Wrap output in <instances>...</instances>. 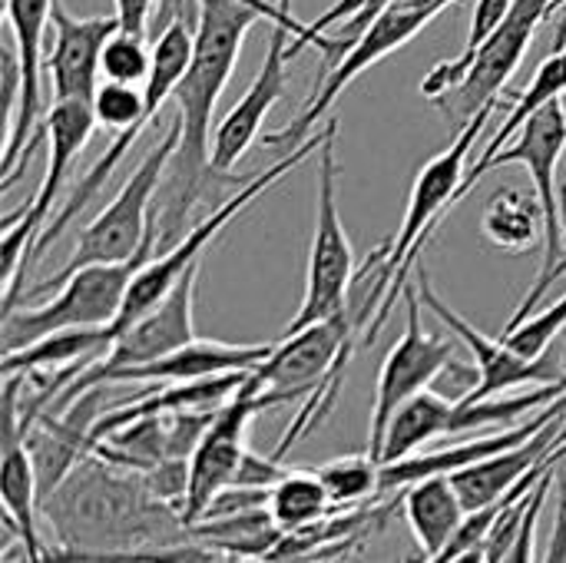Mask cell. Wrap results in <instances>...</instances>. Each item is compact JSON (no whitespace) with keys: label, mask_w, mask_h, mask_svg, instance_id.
Instances as JSON below:
<instances>
[{"label":"cell","mask_w":566,"mask_h":563,"mask_svg":"<svg viewBox=\"0 0 566 563\" xmlns=\"http://www.w3.org/2000/svg\"><path fill=\"white\" fill-rule=\"evenodd\" d=\"M295 33L282 23H272L265 60L249 83L245 96L222 116L212 136V166L226 176H232V166L245 156V149L259 139L265 116L285 93V66L295 56Z\"/></svg>","instance_id":"5bb4252c"},{"label":"cell","mask_w":566,"mask_h":563,"mask_svg":"<svg viewBox=\"0 0 566 563\" xmlns=\"http://www.w3.org/2000/svg\"><path fill=\"white\" fill-rule=\"evenodd\" d=\"M401 508H405V521L418 541V551L424 557L441 554L468 521V508L448 475L408 484Z\"/></svg>","instance_id":"ac0fdd59"},{"label":"cell","mask_w":566,"mask_h":563,"mask_svg":"<svg viewBox=\"0 0 566 563\" xmlns=\"http://www.w3.org/2000/svg\"><path fill=\"white\" fill-rule=\"evenodd\" d=\"M322 139H325V129H322V133H312L302 146L289 149V156H282L275 166L255 173L245 186H239L235 196H229V199H226L222 206H216L202 222H196L172 249H166L159 259H149V262L139 269V275L133 279L119 319L109 325V345H113V338H116L119 332H126L129 325H136L149 309H156V305L169 295V289H172L192 265L202 262V252L209 249V242H212V239H216V236H219V232L249 206V202H255V199H259L262 192H269L279 179H285L302 159H308L312 153H318Z\"/></svg>","instance_id":"5b68a950"},{"label":"cell","mask_w":566,"mask_h":563,"mask_svg":"<svg viewBox=\"0 0 566 563\" xmlns=\"http://www.w3.org/2000/svg\"><path fill=\"white\" fill-rule=\"evenodd\" d=\"M511 7H514V0H478V3H474V17H471V30H468L464 53L454 56V60H441V63L421 80V96L438 100V96H444L448 90H454V86L464 80V73L471 70L474 53L481 50V43L501 27V20L511 13Z\"/></svg>","instance_id":"603a6c76"},{"label":"cell","mask_w":566,"mask_h":563,"mask_svg":"<svg viewBox=\"0 0 566 563\" xmlns=\"http://www.w3.org/2000/svg\"><path fill=\"white\" fill-rule=\"evenodd\" d=\"M318 563H348V557H335V561H318Z\"/></svg>","instance_id":"f1b7e54d"},{"label":"cell","mask_w":566,"mask_h":563,"mask_svg":"<svg viewBox=\"0 0 566 563\" xmlns=\"http://www.w3.org/2000/svg\"><path fill=\"white\" fill-rule=\"evenodd\" d=\"M275 345H229V342H189L156 362L123 368L109 375L106 385H176V382H199L212 375H229V372H255Z\"/></svg>","instance_id":"2e32d148"},{"label":"cell","mask_w":566,"mask_h":563,"mask_svg":"<svg viewBox=\"0 0 566 563\" xmlns=\"http://www.w3.org/2000/svg\"><path fill=\"white\" fill-rule=\"evenodd\" d=\"M415 285L421 295V305L428 312H434L454 335L458 342L474 355V368H478V385L464 395L468 402H481V398H494V395H507L514 388L524 385H560L566 382L564 362L547 352L541 358H527L521 352H514L501 335L488 338L484 332H478L464 315H458L448 302L438 299V292L431 289V279L424 269L415 265Z\"/></svg>","instance_id":"4fadbf2b"},{"label":"cell","mask_w":566,"mask_h":563,"mask_svg":"<svg viewBox=\"0 0 566 563\" xmlns=\"http://www.w3.org/2000/svg\"><path fill=\"white\" fill-rule=\"evenodd\" d=\"M566 329V295L560 302H554L547 312H541V315H534V319H524L521 325H514V329H504L501 332V338L514 348V352H521V355H527V358H541V355H547L551 352V345H554V338L560 335Z\"/></svg>","instance_id":"484cf974"},{"label":"cell","mask_w":566,"mask_h":563,"mask_svg":"<svg viewBox=\"0 0 566 563\" xmlns=\"http://www.w3.org/2000/svg\"><path fill=\"white\" fill-rule=\"evenodd\" d=\"M56 544L73 554H119L192 541L179 504L163 501L139 471L86 455L46 498H40Z\"/></svg>","instance_id":"7a4b0ae2"},{"label":"cell","mask_w":566,"mask_h":563,"mask_svg":"<svg viewBox=\"0 0 566 563\" xmlns=\"http://www.w3.org/2000/svg\"><path fill=\"white\" fill-rule=\"evenodd\" d=\"M53 0H7V20L13 30V43L23 70V96L17 116L10 119L3 159H0V192H7L20 176L27 159L33 156L40 136H46L43 116V66H46V27H50Z\"/></svg>","instance_id":"7c38bea8"},{"label":"cell","mask_w":566,"mask_h":563,"mask_svg":"<svg viewBox=\"0 0 566 563\" xmlns=\"http://www.w3.org/2000/svg\"><path fill=\"white\" fill-rule=\"evenodd\" d=\"M451 411H454V398L428 388L421 395H415L411 402H405L398 408V415L391 418L388 431H385V445H381V465H395L405 461L411 455H418L428 441L444 438L448 425H451Z\"/></svg>","instance_id":"ffe728a7"},{"label":"cell","mask_w":566,"mask_h":563,"mask_svg":"<svg viewBox=\"0 0 566 563\" xmlns=\"http://www.w3.org/2000/svg\"><path fill=\"white\" fill-rule=\"evenodd\" d=\"M454 0H395L388 3L352 43L348 50L338 56V63L332 66V73L322 80V86L315 90V96L305 103V110L298 113L295 123L259 136L265 146L272 149H295L305 143V136H312V126L332 110V103L345 93V86L361 76L368 66H375L378 60H385L388 53L401 50L411 37H418L444 7H451Z\"/></svg>","instance_id":"ba28073f"},{"label":"cell","mask_w":566,"mask_h":563,"mask_svg":"<svg viewBox=\"0 0 566 563\" xmlns=\"http://www.w3.org/2000/svg\"><path fill=\"white\" fill-rule=\"evenodd\" d=\"M541 563H566V461L557 471V511H554V531L551 544Z\"/></svg>","instance_id":"4316f807"},{"label":"cell","mask_w":566,"mask_h":563,"mask_svg":"<svg viewBox=\"0 0 566 563\" xmlns=\"http://www.w3.org/2000/svg\"><path fill=\"white\" fill-rule=\"evenodd\" d=\"M544 229V209L541 202L527 199L521 189L507 186L497 189L481 212V232L494 249L504 252H527L537 246V232Z\"/></svg>","instance_id":"44dd1931"},{"label":"cell","mask_w":566,"mask_h":563,"mask_svg":"<svg viewBox=\"0 0 566 563\" xmlns=\"http://www.w3.org/2000/svg\"><path fill=\"white\" fill-rule=\"evenodd\" d=\"M566 149V110L564 100H554L547 103L544 110H537L521 129H517V139L514 146H504L491 163H488V173L501 169V166H524L534 179V192H537V202L544 209V265H541V275L537 282L531 285V292L524 295L517 315L511 319L507 329L521 325L531 309L547 295V289L560 279L566 272V256H560V236H564V216L557 209V166H560V156Z\"/></svg>","instance_id":"52a82bcc"},{"label":"cell","mask_w":566,"mask_h":563,"mask_svg":"<svg viewBox=\"0 0 566 563\" xmlns=\"http://www.w3.org/2000/svg\"><path fill=\"white\" fill-rule=\"evenodd\" d=\"M421 295L418 285L408 282L405 289V335L391 345V352L381 362L378 372V392H375V408H371V428H368V455L381 465V445L391 418L405 402L415 395L428 392L448 368H454V352L458 345L448 338H438L424 332L421 325Z\"/></svg>","instance_id":"9c48e42d"},{"label":"cell","mask_w":566,"mask_h":563,"mask_svg":"<svg viewBox=\"0 0 566 563\" xmlns=\"http://www.w3.org/2000/svg\"><path fill=\"white\" fill-rule=\"evenodd\" d=\"M156 236H159V229L146 239L143 252L136 259H129V262H99V265H86V269L73 272L70 279H63L56 285L60 292L50 302L3 312V319H0L3 355L7 352H20L30 342L43 338V335H53V332H66V329H109L119 319V312H123V302L129 295L133 279L149 262Z\"/></svg>","instance_id":"277c9868"},{"label":"cell","mask_w":566,"mask_h":563,"mask_svg":"<svg viewBox=\"0 0 566 563\" xmlns=\"http://www.w3.org/2000/svg\"><path fill=\"white\" fill-rule=\"evenodd\" d=\"M265 508L285 534L318 524L322 518L338 511L332 504V494H328L325 481L318 478V471H292V468L269 488Z\"/></svg>","instance_id":"7402d4cb"},{"label":"cell","mask_w":566,"mask_h":563,"mask_svg":"<svg viewBox=\"0 0 566 563\" xmlns=\"http://www.w3.org/2000/svg\"><path fill=\"white\" fill-rule=\"evenodd\" d=\"M156 0H116V20L123 33H136L149 40V20H153Z\"/></svg>","instance_id":"83f0119b"},{"label":"cell","mask_w":566,"mask_h":563,"mask_svg":"<svg viewBox=\"0 0 566 563\" xmlns=\"http://www.w3.org/2000/svg\"><path fill=\"white\" fill-rule=\"evenodd\" d=\"M109 352V329H66L30 342L20 352L3 355V378L7 375H43L63 372L73 365H93Z\"/></svg>","instance_id":"d6986e66"},{"label":"cell","mask_w":566,"mask_h":563,"mask_svg":"<svg viewBox=\"0 0 566 563\" xmlns=\"http://www.w3.org/2000/svg\"><path fill=\"white\" fill-rule=\"evenodd\" d=\"M96 126L99 123H96L93 103H86V100H63V103L50 106V113L43 119V129L50 139V159H46L43 183H40L36 196L30 199V209L43 219V229H46V216L53 209V196L73 173V163L86 149Z\"/></svg>","instance_id":"e0dca14e"},{"label":"cell","mask_w":566,"mask_h":563,"mask_svg":"<svg viewBox=\"0 0 566 563\" xmlns=\"http://www.w3.org/2000/svg\"><path fill=\"white\" fill-rule=\"evenodd\" d=\"M265 20L262 10L239 0H199V27L192 60L172 90L176 116L182 123L176 156L156 192V229L159 242L172 249L186 232L192 209L219 192L222 186H245L249 179L226 176L212 166V113L235 70L245 33Z\"/></svg>","instance_id":"6da1fadb"},{"label":"cell","mask_w":566,"mask_h":563,"mask_svg":"<svg viewBox=\"0 0 566 563\" xmlns=\"http://www.w3.org/2000/svg\"><path fill=\"white\" fill-rule=\"evenodd\" d=\"M566 0H514L511 13L501 20V27L481 43V50L474 53L471 70L464 73V80L448 90L444 96H438V110L464 126L471 123L488 103H497L507 80L517 73V66L527 56V46L537 33V27L560 7Z\"/></svg>","instance_id":"30bf717a"},{"label":"cell","mask_w":566,"mask_h":563,"mask_svg":"<svg viewBox=\"0 0 566 563\" xmlns=\"http://www.w3.org/2000/svg\"><path fill=\"white\" fill-rule=\"evenodd\" d=\"M50 27H53V46L46 53V70H50L53 103H63V100L93 103L96 86H99L103 46L119 30L116 13L80 20V17H70L60 0H53Z\"/></svg>","instance_id":"9a60e30c"},{"label":"cell","mask_w":566,"mask_h":563,"mask_svg":"<svg viewBox=\"0 0 566 563\" xmlns=\"http://www.w3.org/2000/svg\"><path fill=\"white\" fill-rule=\"evenodd\" d=\"M335 143H338V123H325V139L318 146V173H315V236H312V252H308V272H305V295L289 322L285 335L308 329L315 322L335 319L348 309V285L355 282V252L352 239L342 226L338 212V159H335Z\"/></svg>","instance_id":"8992f818"},{"label":"cell","mask_w":566,"mask_h":563,"mask_svg":"<svg viewBox=\"0 0 566 563\" xmlns=\"http://www.w3.org/2000/svg\"><path fill=\"white\" fill-rule=\"evenodd\" d=\"M153 73V43L146 37L136 33H123L116 30L99 56V76L113 80V83H133V86H146Z\"/></svg>","instance_id":"d4e9b609"},{"label":"cell","mask_w":566,"mask_h":563,"mask_svg":"<svg viewBox=\"0 0 566 563\" xmlns=\"http://www.w3.org/2000/svg\"><path fill=\"white\" fill-rule=\"evenodd\" d=\"M318 478L325 481L332 504L338 511H348L361 501H375L381 494V465L365 451V455H348V458H335L325 461L318 468Z\"/></svg>","instance_id":"cb8c5ba5"},{"label":"cell","mask_w":566,"mask_h":563,"mask_svg":"<svg viewBox=\"0 0 566 563\" xmlns=\"http://www.w3.org/2000/svg\"><path fill=\"white\" fill-rule=\"evenodd\" d=\"M272 405L262 395V385H259L255 372H249L242 388L216 411L209 431L202 435L199 448L189 458V484H186V501H182V518H186L189 528L209 511V504L226 488H232V481L239 475V465H242V458L249 451V445H245L249 425H252L255 415H262Z\"/></svg>","instance_id":"8fae6325"},{"label":"cell","mask_w":566,"mask_h":563,"mask_svg":"<svg viewBox=\"0 0 566 563\" xmlns=\"http://www.w3.org/2000/svg\"><path fill=\"white\" fill-rule=\"evenodd\" d=\"M179 133L182 123L179 116L169 119V126L159 133V139L149 146V153L139 159V166L129 173V179L123 183V189L116 192V199L76 236V249L66 259V265L30 289V295H40L46 289H56L63 279H70L73 272L86 269V265H99V262H129L143 252L146 239L156 232V216H149L156 192L166 179V169L176 156L179 146Z\"/></svg>","instance_id":"3957f363"}]
</instances>
